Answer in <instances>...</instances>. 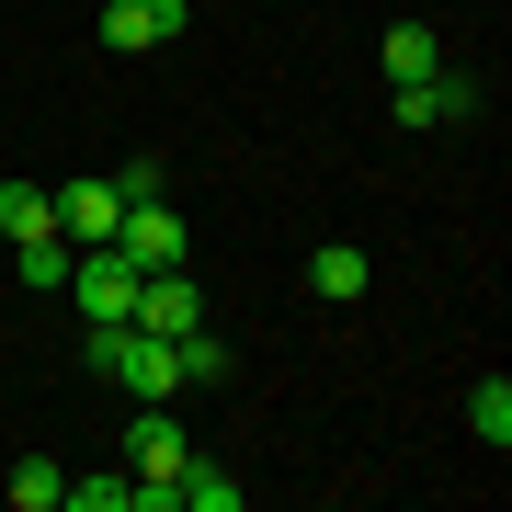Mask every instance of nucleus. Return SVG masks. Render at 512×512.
Listing matches in <instances>:
<instances>
[{"label": "nucleus", "mask_w": 512, "mask_h": 512, "mask_svg": "<svg viewBox=\"0 0 512 512\" xmlns=\"http://www.w3.org/2000/svg\"><path fill=\"white\" fill-rule=\"evenodd\" d=\"M387 103H399V126H467V114H490L467 69H433V80H387Z\"/></svg>", "instance_id": "f257e3e1"}, {"label": "nucleus", "mask_w": 512, "mask_h": 512, "mask_svg": "<svg viewBox=\"0 0 512 512\" xmlns=\"http://www.w3.org/2000/svg\"><path fill=\"white\" fill-rule=\"evenodd\" d=\"M137 285H148V274H137L126 251H114V239L69 262V296H80V319H137Z\"/></svg>", "instance_id": "f03ea898"}, {"label": "nucleus", "mask_w": 512, "mask_h": 512, "mask_svg": "<svg viewBox=\"0 0 512 512\" xmlns=\"http://www.w3.org/2000/svg\"><path fill=\"white\" fill-rule=\"evenodd\" d=\"M114 228H126V194H114V171H92V183H57V239H69V251H103Z\"/></svg>", "instance_id": "7ed1b4c3"}, {"label": "nucleus", "mask_w": 512, "mask_h": 512, "mask_svg": "<svg viewBox=\"0 0 512 512\" xmlns=\"http://www.w3.org/2000/svg\"><path fill=\"white\" fill-rule=\"evenodd\" d=\"M183 23H194L183 0H103V46H114V57H160Z\"/></svg>", "instance_id": "20e7f679"}, {"label": "nucleus", "mask_w": 512, "mask_h": 512, "mask_svg": "<svg viewBox=\"0 0 512 512\" xmlns=\"http://www.w3.org/2000/svg\"><path fill=\"white\" fill-rule=\"evenodd\" d=\"M183 421H171V399H148L137 421H126V478H183Z\"/></svg>", "instance_id": "39448f33"}, {"label": "nucleus", "mask_w": 512, "mask_h": 512, "mask_svg": "<svg viewBox=\"0 0 512 512\" xmlns=\"http://www.w3.org/2000/svg\"><path fill=\"white\" fill-rule=\"evenodd\" d=\"M114 251H126L137 274H171V262H183V217H171V205L148 194V205H126V228H114Z\"/></svg>", "instance_id": "423d86ee"}, {"label": "nucleus", "mask_w": 512, "mask_h": 512, "mask_svg": "<svg viewBox=\"0 0 512 512\" xmlns=\"http://www.w3.org/2000/svg\"><path fill=\"white\" fill-rule=\"evenodd\" d=\"M114 387H137V399H183V365H171V330H137V319H126V353H114Z\"/></svg>", "instance_id": "0eeeda50"}, {"label": "nucleus", "mask_w": 512, "mask_h": 512, "mask_svg": "<svg viewBox=\"0 0 512 512\" xmlns=\"http://www.w3.org/2000/svg\"><path fill=\"white\" fill-rule=\"evenodd\" d=\"M205 319V285L183 274V262H171V274H148L137 285V330H194Z\"/></svg>", "instance_id": "6e6552de"}, {"label": "nucleus", "mask_w": 512, "mask_h": 512, "mask_svg": "<svg viewBox=\"0 0 512 512\" xmlns=\"http://www.w3.org/2000/svg\"><path fill=\"white\" fill-rule=\"evenodd\" d=\"M365 285H376V262L353 251V239H330V251H308V296H330V308H353Z\"/></svg>", "instance_id": "1a4fd4ad"}, {"label": "nucleus", "mask_w": 512, "mask_h": 512, "mask_svg": "<svg viewBox=\"0 0 512 512\" xmlns=\"http://www.w3.org/2000/svg\"><path fill=\"white\" fill-rule=\"evenodd\" d=\"M376 69H387V80H433V69H444V46H433V23H387V46H376Z\"/></svg>", "instance_id": "9d476101"}, {"label": "nucleus", "mask_w": 512, "mask_h": 512, "mask_svg": "<svg viewBox=\"0 0 512 512\" xmlns=\"http://www.w3.org/2000/svg\"><path fill=\"white\" fill-rule=\"evenodd\" d=\"M69 262H80V251H69L57 228H46V239H12V274L35 285V296H69Z\"/></svg>", "instance_id": "9b49d317"}, {"label": "nucleus", "mask_w": 512, "mask_h": 512, "mask_svg": "<svg viewBox=\"0 0 512 512\" xmlns=\"http://www.w3.org/2000/svg\"><path fill=\"white\" fill-rule=\"evenodd\" d=\"M0 501H12V512H57V501H69V467H46V456H12Z\"/></svg>", "instance_id": "f8f14e48"}, {"label": "nucleus", "mask_w": 512, "mask_h": 512, "mask_svg": "<svg viewBox=\"0 0 512 512\" xmlns=\"http://www.w3.org/2000/svg\"><path fill=\"white\" fill-rule=\"evenodd\" d=\"M171 365H183V387H228V342H217V330H171Z\"/></svg>", "instance_id": "ddd939ff"}, {"label": "nucleus", "mask_w": 512, "mask_h": 512, "mask_svg": "<svg viewBox=\"0 0 512 512\" xmlns=\"http://www.w3.org/2000/svg\"><path fill=\"white\" fill-rule=\"evenodd\" d=\"M467 433L490 444V456L512 444V376H478V387H467Z\"/></svg>", "instance_id": "4468645a"}, {"label": "nucleus", "mask_w": 512, "mask_h": 512, "mask_svg": "<svg viewBox=\"0 0 512 512\" xmlns=\"http://www.w3.org/2000/svg\"><path fill=\"white\" fill-rule=\"evenodd\" d=\"M57 228V194L46 183H0V239H46Z\"/></svg>", "instance_id": "2eb2a0df"}, {"label": "nucleus", "mask_w": 512, "mask_h": 512, "mask_svg": "<svg viewBox=\"0 0 512 512\" xmlns=\"http://www.w3.org/2000/svg\"><path fill=\"white\" fill-rule=\"evenodd\" d=\"M69 501L80 512H137V478L126 467H114V478H69Z\"/></svg>", "instance_id": "dca6fc26"}]
</instances>
